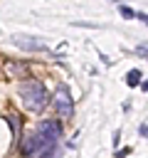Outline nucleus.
<instances>
[{
    "mask_svg": "<svg viewBox=\"0 0 148 158\" xmlns=\"http://www.w3.org/2000/svg\"><path fill=\"white\" fill-rule=\"evenodd\" d=\"M62 126L59 121H39L32 133H27L20 143V153L25 158H54L59 151Z\"/></svg>",
    "mask_w": 148,
    "mask_h": 158,
    "instance_id": "nucleus-1",
    "label": "nucleus"
},
{
    "mask_svg": "<svg viewBox=\"0 0 148 158\" xmlns=\"http://www.w3.org/2000/svg\"><path fill=\"white\" fill-rule=\"evenodd\" d=\"M20 99H22V106H25L27 111L39 114V111L47 106L49 94H47V89H44L42 81H37V79H27V81L20 84Z\"/></svg>",
    "mask_w": 148,
    "mask_h": 158,
    "instance_id": "nucleus-2",
    "label": "nucleus"
},
{
    "mask_svg": "<svg viewBox=\"0 0 148 158\" xmlns=\"http://www.w3.org/2000/svg\"><path fill=\"white\" fill-rule=\"evenodd\" d=\"M52 106L57 111L59 118H72L74 114V101H72V91L67 84H57L54 94H52Z\"/></svg>",
    "mask_w": 148,
    "mask_h": 158,
    "instance_id": "nucleus-3",
    "label": "nucleus"
},
{
    "mask_svg": "<svg viewBox=\"0 0 148 158\" xmlns=\"http://www.w3.org/2000/svg\"><path fill=\"white\" fill-rule=\"evenodd\" d=\"M12 44H17L22 49H30V52H44L47 49V44L37 42V37H27V35H15L12 37Z\"/></svg>",
    "mask_w": 148,
    "mask_h": 158,
    "instance_id": "nucleus-4",
    "label": "nucleus"
},
{
    "mask_svg": "<svg viewBox=\"0 0 148 158\" xmlns=\"http://www.w3.org/2000/svg\"><path fill=\"white\" fill-rule=\"evenodd\" d=\"M126 84H128V86H138V84H141V69H131V72L126 74Z\"/></svg>",
    "mask_w": 148,
    "mask_h": 158,
    "instance_id": "nucleus-5",
    "label": "nucleus"
},
{
    "mask_svg": "<svg viewBox=\"0 0 148 158\" xmlns=\"http://www.w3.org/2000/svg\"><path fill=\"white\" fill-rule=\"evenodd\" d=\"M7 121H10V126H12V136H15V143H17V141H20V118H17L15 114H10Z\"/></svg>",
    "mask_w": 148,
    "mask_h": 158,
    "instance_id": "nucleus-6",
    "label": "nucleus"
},
{
    "mask_svg": "<svg viewBox=\"0 0 148 158\" xmlns=\"http://www.w3.org/2000/svg\"><path fill=\"white\" fill-rule=\"evenodd\" d=\"M118 12H121L126 20H133V17H136V10H131V7H126V5H121V7H118Z\"/></svg>",
    "mask_w": 148,
    "mask_h": 158,
    "instance_id": "nucleus-7",
    "label": "nucleus"
},
{
    "mask_svg": "<svg viewBox=\"0 0 148 158\" xmlns=\"http://www.w3.org/2000/svg\"><path fill=\"white\" fill-rule=\"evenodd\" d=\"M131 153V146L128 148H121V151H116V158H123V156H128Z\"/></svg>",
    "mask_w": 148,
    "mask_h": 158,
    "instance_id": "nucleus-8",
    "label": "nucleus"
},
{
    "mask_svg": "<svg viewBox=\"0 0 148 158\" xmlns=\"http://www.w3.org/2000/svg\"><path fill=\"white\" fill-rule=\"evenodd\" d=\"M7 72H12V74H22V72H25V69H22V67H17V64H15V67H7Z\"/></svg>",
    "mask_w": 148,
    "mask_h": 158,
    "instance_id": "nucleus-9",
    "label": "nucleus"
},
{
    "mask_svg": "<svg viewBox=\"0 0 148 158\" xmlns=\"http://www.w3.org/2000/svg\"><path fill=\"white\" fill-rule=\"evenodd\" d=\"M136 17H138L141 22H146V25H148V15H146V12H136Z\"/></svg>",
    "mask_w": 148,
    "mask_h": 158,
    "instance_id": "nucleus-10",
    "label": "nucleus"
},
{
    "mask_svg": "<svg viewBox=\"0 0 148 158\" xmlns=\"http://www.w3.org/2000/svg\"><path fill=\"white\" fill-rule=\"evenodd\" d=\"M138 52L141 54H148V44H138Z\"/></svg>",
    "mask_w": 148,
    "mask_h": 158,
    "instance_id": "nucleus-11",
    "label": "nucleus"
},
{
    "mask_svg": "<svg viewBox=\"0 0 148 158\" xmlns=\"http://www.w3.org/2000/svg\"><path fill=\"white\" fill-rule=\"evenodd\" d=\"M138 131H141V136H148V126H146V123H143V126H141Z\"/></svg>",
    "mask_w": 148,
    "mask_h": 158,
    "instance_id": "nucleus-12",
    "label": "nucleus"
},
{
    "mask_svg": "<svg viewBox=\"0 0 148 158\" xmlns=\"http://www.w3.org/2000/svg\"><path fill=\"white\" fill-rule=\"evenodd\" d=\"M141 89H143V91H148V81H143V84H141Z\"/></svg>",
    "mask_w": 148,
    "mask_h": 158,
    "instance_id": "nucleus-13",
    "label": "nucleus"
}]
</instances>
